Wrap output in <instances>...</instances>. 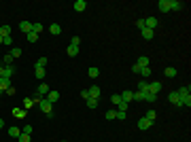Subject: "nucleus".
<instances>
[{
    "mask_svg": "<svg viewBox=\"0 0 191 142\" xmlns=\"http://www.w3.org/2000/svg\"><path fill=\"white\" fill-rule=\"evenodd\" d=\"M87 91H89V98H96V100H100V94H102V89H100L98 85H94V87H89Z\"/></svg>",
    "mask_w": 191,
    "mask_h": 142,
    "instance_id": "nucleus-6",
    "label": "nucleus"
},
{
    "mask_svg": "<svg viewBox=\"0 0 191 142\" xmlns=\"http://www.w3.org/2000/svg\"><path fill=\"white\" fill-rule=\"evenodd\" d=\"M72 7H74V11H77V13H83L85 9H87V2H85V0H77Z\"/></svg>",
    "mask_w": 191,
    "mask_h": 142,
    "instance_id": "nucleus-9",
    "label": "nucleus"
},
{
    "mask_svg": "<svg viewBox=\"0 0 191 142\" xmlns=\"http://www.w3.org/2000/svg\"><path fill=\"white\" fill-rule=\"evenodd\" d=\"M11 55H13V59L19 57V55H21V49H19V47H13V49H11Z\"/></svg>",
    "mask_w": 191,
    "mask_h": 142,
    "instance_id": "nucleus-36",
    "label": "nucleus"
},
{
    "mask_svg": "<svg viewBox=\"0 0 191 142\" xmlns=\"http://www.w3.org/2000/svg\"><path fill=\"white\" fill-rule=\"evenodd\" d=\"M0 45H2V36H0Z\"/></svg>",
    "mask_w": 191,
    "mask_h": 142,
    "instance_id": "nucleus-53",
    "label": "nucleus"
},
{
    "mask_svg": "<svg viewBox=\"0 0 191 142\" xmlns=\"http://www.w3.org/2000/svg\"><path fill=\"white\" fill-rule=\"evenodd\" d=\"M43 30H45V25H43V24H32V32H34V34H40Z\"/></svg>",
    "mask_w": 191,
    "mask_h": 142,
    "instance_id": "nucleus-27",
    "label": "nucleus"
},
{
    "mask_svg": "<svg viewBox=\"0 0 191 142\" xmlns=\"http://www.w3.org/2000/svg\"><path fill=\"white\" fill-rule=\"evenodd\" d=\"M13 74H15V68H13V66H4V76H7V79H11Z\"/></svg>",
    "mask_w": 191,
    "mask_h": 142,
    "instance_id": "nucleus-28",
    "label": "nucleus"
},
{
    "mask_svg": "<svg viewBox=\"0 0 191 142\" xmlns=\"http://www.w3.org/2000/svg\"><path fill=\"white\" fill-rule=\"evenodd\" d=\"M38 108H40L45 115L53 112V110H51V108H53V104H51V102H47V98H40V100H38Z\"/></svg>",
    "mask_w": 191,
    "mask_h": 142,
    "instance_id": "nucleus-2",
    "label": "nucleus"
},
{
    "mask_svg": "<svg viewBox=\"0 0 191 142\" xmlns=\"http://www.w3.org/2000/svg\"><path fill=\"white\" fill-rule=\"evenodd\" d=\"M2 45H13V36H4V38H2Z\"/></svg>",
    "mask_w": 191,
    "mask_h": 142,
    "instance_id": "nucleus-43",
    "label": "nucleus"
},
{
    "mask_svg": "<svg viewBox=\"0 0 191 142\" xmlns=\"http://www.w3.org/2000/svg\"><path fill=\"white\" fill-rule=\"evenodd\" d=\"M132 72H134V74H140V66L134 64V66H132Z\"/></svg>",
    "mask_w": 191,
    "mask_h": 142,
    "instance_id": "nucleus-49",
    "label": "nucleus"
},
{
    "mask_svg": "<svg viewBox=\"0 0 191 142\" xmlns=\"http://www.w3.org/2000/svg\"><path fill=\"white\" fill-rule=\"evenodd\" d=\"M136 28L142 30V28H144V19H138V21H136Z\"/></svg>",
    "mask_w": 191,
    "mask_h": 142,
    "instance_id": "nucleus-48",
    "label": "nucleus"
},
{
    "mask_svg": "<svg viewBox=\"0 0 191 142\" xmlns=\"http://www.w3.org/2000/svg\"><path fill=\"white\" fill-rule=\"evenodd\" d=\"M26 38H28V43H36V40H38V34H34V32H28V34H26Z\"/></svg>",
    "mask_w": 191,
    "mask_h": 142,
    "instance_id": "nucleus-30",
    "label": "nucleus"
},
{
    "mask_svg": "<svg viewBox=\"0 0 191 142\" xmlns=\"http://www.w3.org/2000/svg\"><path fill=\"white\" fill-rule=\"evenodd\" d=\"M142 100H144V102H151V104H153V102L157 100V94H151V91H142Z\"/></svg>",
    "mask_w": 191,
    "mask_h": 142,
    "instance_id": "nucleus-14",
    "label": "nucleus"
},
{
    "mask_svg": "<svg viewBox=\"0 0 191 142\" xmlns=\"http://www.w3.org/2000/svg\"><path fill=\"white\" fill-rule=\"evenodd\" d=\"M32 131H34V127H32V125H26L24 130H21V134H28V136H32Z\"/></svg>",
    "mask_w": 191,
    "mask_h": 142,
    "instance_id": "nucleus-41",
    "label": "nucleus"
},
{
    "mask_svg": "<svg viewBox=\"0 0 191 142\" xmlns=\"http://www.w3.org/2000/svg\"><path fill=\"white\" fill-rule=\"evenodd\" d=\"M189 91H191L189 85H185V87L176 89V94H179V98H180V106H187V108L191 106V95H189Z\"/></svg>",
    "mask_w": 191,
    "mask_h": 142,
    "instance_id": "nucleus-1",
    "label": "nucleus"
},
{
    "mask_svg": "<svg viewBox=\"0 0 191 142\" xmlns=\"http://www.w3.org/2000/svg\"><path fill=\"white\" fill-rule=\"evenodd\" d=\"M168 100H170L174 106H180V98H179V94H176V91H170V94H168ZM180 108H183V106H180Z\"/></svg>",
    "mask_w": 191,
    "mask_h": 142,
    "instance_id": "nucleus-5",
    "label": "nucleus"
},
{
    "mask_svg": "<svg viewBox=\"0 0 191 142\" xmlns=\"http://www.w3.org/2000/svg\"><path fill=\"white\" fill-rule=\"evenodd\" d=\"M87 74H89V76H91V79H96V76H100V70H98V68H89V72H87Z\"/></svg>",
    "mask_w": 191,
    "mask_h": 142,
    "instance_id": "nucleus-34",
    "label": "nucleus"
},
{
    "mask_svg": "<svg viewBox=\"0 0 191 142\" xmlns=\"http://www.w3.org/2000/svg\"><path fill=\"white\" fill-rule=\"evenodd\" d=\"M106 119H108V121L117 119V110H106Z\"/></svg>",
    "mask_w": 191,
    "mask_h": 142,
    "instance_id": "nucleus-37",
    "label": "nucleus"
},
{
    "mask_svg": "<svg viewBox=\"0 0 191 142\" xmlns=\"http://www.w3.org/2000/svg\"><path fill=\"white\" fill-rule=\"evenodd\" d=\"M26 115H28L26 108H13V117L15 119H26Z\"/></svg>",
    "mask_w": 191,
    "mask_h": 142,
    "instance_id": "nucleus-11",
    "label": "nucleus"
},
{
    "mask_svg": "<svg viewBox=\"0 0 191 142\" xmlns=\"http://www.w3.org/2000/svg\"><path fill=\"white\" fill-rule=\"evenodd\" d=\"M134 100L140 102V100H142V91H134Z\"/></svg>",
    "mask_w": 191,
    "mask_h": 142,
    "instance_id": "nucleus-45",
    "label": "nucleus"
},
{
    "mask_svg": "<svg viewBox=\"0 0 191 142\" xmlns=\"http://www.w3.org/2000/svg\"><path fill=\"white\" fill-rule=\"evenodd\" d=\"M117 106H119V110H123V112H125V110H128V108H130V104H128V102H123V100H121L119 104H117Z\"/></svg>",
    "mask_w": 191,
    "mask_h": 142,
    "instance_id": "nucleus-40",
    "label": "nucleus"
},
{
    "mask_svg": "<svg viewBox=\"0 0 191 142\" xmlns=\"http://www.w3.org/2000/svg\"><path fill=\"white\" fill-rule=\"evenodd\" d=\"M140 34H142V38L151 40V38H153V30H149V28H142V30H140Z\"/></svg>",
    "mask_w": 191,
    "mask_h": 142,
    "instance_id": "nucleus-21",
    "label": "nucleus"
},
{
    "mask_svg": "<svg viewBox=\"0 0 191 142\" xmlns=\"http://www.w3.org/2000/svg\"><path fill=\"white\" fill-rule=\"evenodd\" d=\"M128 117V115H125V112H123V110H117V119H119V121H123V119Z\"/></svg>",
    "mask_w": 191,
    "mask_h": 142,
    "instance_id": "nucleus-47",
    "label": "nucleus"
},
{
    "mask_svg": "<svg viewBox=\"0 0 191 142\" xmlns=\"http://www.w3.org/2000/svg\"><path fill=\"white\" fill-rule=\"evenodd\" d=\"M81 98H83V100H87V98H89V91H87V89H85V91H81Z\"/></svg>",
    "mask_w": 191,
    "mask_h": 142,
    "instance_id": "nucleus-50",
    "label": "nucleus"
},
{
    "mask_svg": "<svg viewBox=\"0 0 191 142\" xmlns=\"http://www.w3.org/2000/svg\"><path fill=\"white\" fill-rule=\"evenodd\" d=\"M149 64H151V59H149V57H144V55H142V57H138V59H136V66H140V68L149 66Z\"/></svg>",
    "mask_w": 191,
    "mask_h": 142,
    "instance_id": "nucleus-19",
    "label": "nucleus"
},
{
    "mask_svg": "<svg viewBox=\"0 0 191 142\" xmlns=\"http://www.w3.org/2000/svg\"><path fill=\"white\" fill-rule=\"evenodd\" d=\"M2 127H4V121H2V119H0V130H2Z\"/></svg>",
    "mask_w": 191,
    "mask_h": 142,
    "instance_id": "nucleus-52",
    "label": "nucleus"
},
{
    "mask_svg": "<svg viewBox=\"0 0 191 142\" xmlns=\"http://www.w3.org/2000/svg\"><path fill=\"white\" fill-rule=\"evenodd\" d=\"M17 140H19V142H30V136H28V134H21Z\"/></svg>",
    "mask_w": 191,
    "mask_h": 142,
    "instance_id": "nucleus-44",
    "label": "nucleus"
},
{
    "mask_svg": "<svg viewBox=\"0 0 191 142\" xmlns=\"http://www.w3.org/2000/svg\"><path fill=\"white\" fill-rule=\"evenodd\" d=\"M136 89H138V91H149V83H147V81H140Z\"/></svg>",
    "mask_w": 191,
    "mask_h": 142,
    "instance_id": "nucleus-31",
    "label": "nucleus"
},
{
    "mask_svg": "<svg viewBox=\"0 0 191 142\" xmlns=\"http://www.w3.org/2000/svg\"><path fill=\"white\" fill-rule=\"evenodd\" d=\"M45 98H47V102H51V104H55V102L60 100V91H49V94L45 95Z\"/></svg>",
    "mask_w": 191,
    "mask_h": 142,
    "instance_id": "nucleus-10",
    "label": "nucleus"
},
{
    "mask_svg": "<svg viewBox=\"0 0 191 142\" xmlns=\"http://www.w3.org/2000/svg\"><path fill=\"white\" fill-rule=\"evenodd\" d=\"M155 117H157V112L153 110V108H149V110H147V115H144V119H149V121H155Z\"/></svg>",
    "mask_w": 191,
    "mask_h": 142,
    "instance_id": "nucleus-26",
    "label": "nucleus"
},
{
    "mask_svg": "<svg viewBox=\"0 0 191 142\" xmlns=\"http://www.w3.org/2000/svg\"><path fill=\"white\" fill-rule=\"evenodd\" d=\"M85 102H87V106H89V108H96V106H98V102H100V100H96V98H87Z\"/></svg>",
    "mask_w": 191,
    "mask_h": 142,
    "instance_id": "nucleus-29",
    "label": "nucleus"
},
{
    "mask_svg": "<svg viewBox=\"0 0 191 142\" xmlns=\"http://www.w3.org/2000/svg\"><path fill=\"white\" fill-rule=\"evenodd\" d=\"M19 30L28 34V32H32V24H30V21H21V24H19Z\"/></svg>",
    "mask_w": 191,
    "mask_h": 142,
    "instance_id": "nucleus-18",
    "label": "nucleus"
},
{
    "mask_svg": "<svg viewBox=\"0 0 191 142\" xmlns=\"http://www.w3.org/2000/svg\"><path fill=\"white\" fill-rule=\"evenodd\" d=\"M66 53H68L70 57H74V55L79 53V47H74V45H68V49H66Z\"/></svg>",
    "mask_w": 191,
    "mask_h": 142,
    "instance_id": "nucleus-25",
    "label": "nucleus"
},
{
    "mask_svg": "<svg viewBox=\"0 0 191 142\" xmlns=\"http://www.w3.org/2000/svg\"><path fill=\"white\" fill-rule=\"evenodd\" d=\"M36 66H38V68H45V66H47V57H38Z\"/></svg>",
    "mask_w": 191,
    "mask_h": 142,
    "instance_id": "nucleus-38",
    "label": "nucleus"
},
{
    "mask_svg": "<svg viewBox=\"0 0 191 142\" xmlns=\"http://www.w3.org/2000/svg\"><path fill=\"white\" fill-rule=\"evenodd\" d=\"M121 100H123V102H128V104H130V102H134V91H121Z\"/></svg>",
    "mask_w": 191,
    "mask_h": 142,
    "instance_id": "nucleus-13",
    "label": "nucleus"
},
{
    "mask_svg": "<svg viewBox=\"0 0 191 142\" xmlns=\"http://www.w3.org/2000/svg\"><path fill=\"white\" fill-rule=\"evenodd\" d=\"M183 9V2L180 0H170V11H179Z\"/></svg>",
    "mask_w": 191,
    "mask_h": 142,
    "instance_id": "nucleus-20",
    "label": "nucleus"
},
{
    "mask_svg": "<svg viewBox=\"0 0 191 142\" xmlns=\"http://www.w3.org/2000/svg\"><path fill=\"white\" fill-rule=\"evenodd\" d=\"M164 74H166L168 79H174V76H176V68H172V66H168L166 70H164Z\"/></svg>",
    "mask_w": 191,
    "mask_h": 142,
    "instance_id": "nucleus-22",
    "label": "nucleus"
},
{
    "mask_svg": "<svg viewBox=\"0 0 191 142\" xmlns=\"http://www.w3.org/2000/svg\"><path fill=\"white\" fill-rule=\"evenodd\" d=\"M32 106H34V100H32V98H26L24 100V108L28 110V108H32Z\"/></svg>",
    "mask_w": 191,
    "mask_h": 142,
    "instance_id": "nucleus-33",
    "label": "nucleus"
},
{
    "mask_svg": "<svg viewBox=\"0 0 191 142\" xmlns=\"http://www.w3.org/2000/svg\"><path fill=\"white\" fill-rule=\"evenodd\" d=\"M9 136H11V138H19V136H21V130H19L17 125H13V127H9Z\"/></svg>",
    "mask_w": 191,
    "mask_h": 142,
    "instance_id": "nucleus-16",
    "label": "nucleus"
},
{
    "mask_svg": "<svg viewBox=\"0 0 191 142\" xmlns=\"http://www.w3.org/2000/svg\"><path fill=\"white\" fill-rule=\"evenodd\" d=\"M2 66H13V55L11 53H7V55L2 57Z\"/></svg>",
    "mask_w": 191,
    "mask_h": 142,
    "instance_id": "nucleus-24",
    "label": "nucleus"
},
{
    "mask_svg": "<svg viewBox=\"0 0 191 142\" xmlns=\"http://www.w3.org/2000/svg\"><path fill=\"white\" fill-rule=\"evenodd\" d=\"M157 7H159V11H161V13H168V11H170V0H159Z\"/></svg>",
    "mask_w": 191,
    "mask_h": 142,
    "instance_id": "nucleus-15",
    "label": "nucleus"
},
{
    "mask_svg": "<svg viewBox=\"0 0 191 142\" xmlns=\"http://www.w3.org/2000/svg\"><path fill=\"white\" fill-rule=\"evenodd\" d=\"M11 79H7V76H2V79H0V94H2V91H7V89H9V87H11Z\"/></svg>",
    "mask_w": 191,
    "mask_h": 142,
    "instance_id": "nucleus-8",
    "label": "nucleus"
},
{
    "mask_svg": "<svg viewBox=\"0 0 191 142\" xmlns=\"http://www.w3.org/2000/svg\"><path fill=\"white\" fill-rule=\"evenodd\" d=\"M157 24H159V21H157L155 17H147V19H144V28H149V30H155Z\"/></svg>",
    "mask_w": 191,
    "mask_h": 142,
    "instance_id": "nucleus-4",
    "label": "nucleus"
},
{
    "mask_svg": "<svg viewBox=\"0 0 191 142\" xmlns=\"http://www.w3.org/2000/svg\"><path fill=\"white\" fill-rule=\"evenodd\" d=\"M36 91H38V94H36V95H40V98H45V95H47L49 91H51V89H49V85H47V83H40V85H38V89H36Z\"/></svg>",
    "mask_w": 191,
    "mask_h": 142,
    "instance_id": "nucleus-7",
    "label": "nucleus"
},
{
    "mask_svg": "<svg viewBox=\"0 0 191 142\" xmlns=\"http://www.w3.org/2000/svg\"><path fill=\"white\" fill-rule=\"evenodd\" d=\"M136 125H138V130H149V127H151V125H153V121H149V119H138V123H136Z\"/></svg>",
    "mask_w": 191,
    "mask_h": 142,
    "instance_id": "nucleus-3",
    "label": "nucleus"
},
{
    "mask_svg": "<svg viewBox=\"0 0 191 142\" xmlns=\"http://www.w3.org/2000/svg\"><path fill=\"white\" fill-rule=\"evenodd\" d=\"M70 45H74V47H79V45H81V38H79V36H72Z\"/></svg>",
    "mask_w": 191,
    "mask_h": 142,
    "instance_id": "nucleus-42",
    "label": "nucleus"
},
{
    "mask_svg": "<svg viewBox=\"0 0 191 142\" xmlns=\"http://www.w3.org/2000/svg\"><path fill=\"white\" fill-rule=\"evenodd\" d=\"M2 76H4V66L0 64V79H2Z\"/></svg>",
    "mask_w": 191,
    "mask_h": 142,
    "instance_id": "nucleus-51",
    "label": "nucleus"
},
{
    "mask_svg": "<svg viewBox=\"0 0 191 142\" xmlns=\"http://www.w3.org/2000/svg\"><path fill=\"white\" fill-rule=\"evenodd\" d=\"M4 94H9V95H15V94H17V89H15V87H13V85H11V87H9V89H7Z\"/></svg>",
    "mask_w": 191,
    "mask_h": 142,
    "instance_id": "nucleus-46",
    "label": "nucleus"
},
{
    "mask_svg": "<svg viewBox=\"0 0 191 142\" xmlns=\"http://www.w3.org/2000/svg\"><path fill=\"white\" fill-rule=\"evenodd\" d=\"M49 34L60 36V34H62V25H60V24H51V25H49Z\"/></svg>",
    "mask_w": 191,
    "mask_h": 142,
    "instance_id": "nucleus-12",
    "label": "nucleus"
},
{
    "mask_svg": "<svg viewBox=\"0 0 191 142\" xmlns=\"http://www.w3.org/2000/svg\"><path fill=\"white\" fill-rule=\"evenodd\" d=\"M140 74H142V76H149V74H151V66H144V68H140Z\"/></svg>",
    "mask_w": 191,
    "mask_h": 142,
    "instance_id": "nucleus-39",
    "label": "nucleus"
},
{
    "mask_svg": "<svg viewBox=\"0 0 191 142\" xmlns=\"http://www.w3.org/2000/svg\"><path fill=\"white\" fill-rule=\"evenodd\" d=\"M110 102H113V104L117 106V104L121 102V95H119V94H113V95H110Z\"/></svg>",
    "mask_w": 191,
    "mask_h": 142,
    "instance_id": "nucleus-35",
    "label": "nucleus"
},
{
    "mask_svg": "<svg viewBox=\"0 0 191 142\" xmlns=\"http://www.w3.org/2000/svg\"><path fill=\"white\" fill-rule=\"evenodd\" d=\"M0 36H11V25H0Z\"/></svg>",
    "mask_w": 191,
    "mask_h": 142,
    "instance_id": "nucleus-23",
    "label": "nucleus"
},
{
    "mask_svg": "<svg viewBox=\"0 0 191 142\" xmlns=\"http://www.w3.org/2000/svg\"><path fill=\"white\" fill-rule=\"evenodd\" d=\"M34 76L43 81V79H45V68H38V66H36V74H34Z\"/></svg>",
    "mask_w": 191,
    "mask_h": 142,
    "instance_id": "nucleus-32",
    "label": "nucleus"
},
{
    "mask_svg": "<svg viewBox=\"0 0 191 142\" xmlns=\"http://www.w3.org/2000/svg\"><path fill=\"white\" fill-rule=\"evenodd\" d=\"M159 89H161V83H159V81H153V83H149V91H151V94H157Z\"/></svg>",
    "mask_w": 191,
    "mask_h": 142,
    "instance_id": "nucleus-17",
    "label": "nucleus"
}]
</instances>
